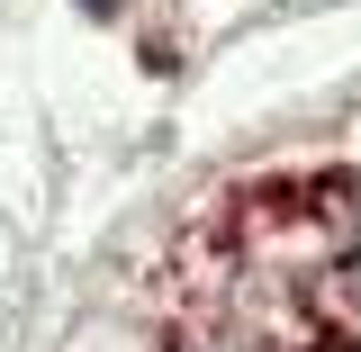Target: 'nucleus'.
<instances>
[{
    "instance_id": "f257e3e1",
    "label": "nucleus",
    "mask_w": 361,
    "mask_h": 352,
    "mask_svg": "<svg viewBox=\"0 0 361 352\" xmlns=\"http://www.w3.org/2000/svg\"><path fill=\"white\" fill-rule=\"evenodd\" d=\"M180 352H271L262 334H244V325H217V334H190Z\"/></svg>"
},
{
    "instance_id": "f03ea898",
    "label": "nucleus",
    "mask_w": 361,
    "mask_h": 352,
    "mask_svg": "<svg viewBox=\"0 0 361 352\" xmlns=\"http://www.w3.org/2000/svg\"><path fill=\"white\" fill-rule=\"evenodd\" d=\"M82 9H99V18H109V9H118V0H82Z\"/></svg>"
}]
</instances>
